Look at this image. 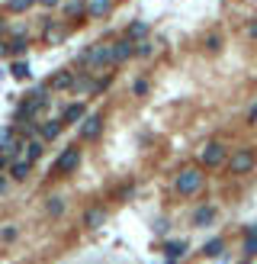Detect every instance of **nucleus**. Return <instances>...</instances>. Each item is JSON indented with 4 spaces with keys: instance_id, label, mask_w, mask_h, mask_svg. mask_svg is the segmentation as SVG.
Here are the masks:
<instances>
[{
    "instance_id": "34",
    "label": "nucleus",
    "mask_w": 257,
    "mask_h": 264,
    "mask_svg": "<svg viewBox=\"0 0 257 264\" xmlns=\"http://www.w3.org/2000/svg\"><path fill=\"white\" fill-rule=\"evenodd\" d=\"M10 161H7V155H4V158H0V171H4V167H7Z\"/></svg>"
},
{
    "instance_id": "22",
    "label": "nucleus",
    "mask_w": 257,
    "mask_h": 264,
    "mask_svg": "<svg viewBox=\"0 0 257 264\" xmlns=\"http://www.w3.org/2000/svg\"><path fill=\"white\" fill-rule=\"evenodd\" d=\"M45 213H48V216H61V213H65V200H61V197H48Z\"/></svg>"
},
{
    "instance_id": "10",
    "label": "nucleus",
    "mask_w": 257,
    "mask_h": 264,
    "mask_svg": "<svg viewBox=\"0 0 257 264\" xmlns=\"http://www.w3.org/2000/svg\"><path fill=\"white\" fill-rule=\"evenodd\" d=\"M29 35L26 32H13V39L7 42V55H13V58H19V55H26V49H29Z\"/></svg>"
},
{
    "instance_id": "29",
    "label": "nucleus",
    "mask_w": 257,
    "mask_h": 264,
    "mask_svg": "<svg viewBox=\"0 0 257 264\" xmlns=\"http://www.w3.org/2000/svg\"><path fill=\"white\" fill-rule=\"evenodd\" d=\"M16 235H19L16 229H4V242H13V238H16Z\"/></svg>"
},
{
    "instance_id": "28",
    "label": "nucleus",
    "mask_w": 257,
    "mask_h": 264,
    "mask_svg": "<svg viewBox=\"0 0 257 264\" xmlns=\"http://www.w3.org/2000/svg\"><path fill=\"white\" fill-rule=\"evenodd\" d=\"M248 39H254V42H257V16L248 23Z\"/></svg>"
},
{
    "instance_id": "12",
    "label": "nucleus",
    "mask_w": 257,
    "mask_h": 264,
    "mask_svg": "<svg viewBox=\"0 0 257 264\" xmlns=\"http://www.w3.org/2000/svg\"><path fill=\"white\" fill-rule=\"evenodd\" d=\"M61 129H65V123H61V119H45V123H39V132H42V139H45V142L58 139V136H61Z\"/></svg>"
},
{
    "instance_id": "26",
    "label": "nucleus",
    "mask_w": 257,
    "mask_h": 264,
    "mask_svg": "<svg viewBox=\"0 0 257 264\" xmlns=\"http://www.w3.org/2000/svg\"><path fill=\"white\" fill-rule=\"evenodd\" d=\"M132 93H135V97H145V93H148V81H145V78L132 81Z\"/></svg>"
},
{
    "instance_id": "5",
    "label": "nucleus",
    "mask_w": 257,
    "mask_h": 264,
    "mask_svg": "<svg viewBox=\"0 0 257 264\" xmlns=\"http://www.w3.org/2000/svg\"><path fill=\"white\" fill-rule=\"evenodd\" d=\"M103 126H106V116H103V113H90V116H84V123H81V129H77L81 142H93V139H100Z\"/></svg>"
},
{
    "instance_id": "32",
    "label": "nucleus",
    "mask_w": 257,
    "mask_h": 264,
    "mask_svg": "<svg viewBox=\"0 0 257 264\" xmlns=\"http://www.w3.org/2000/svg\"><path fill=\"white\" fill-rule=\"evenodd\" d=\"M4 35H7V20H0V42H4Z\"/></svg>"
},
{
    "instance_id": "14",
    "label": "nucleus",
    "mask_w": 257,
    "mask_h": 264,
    "mask_svg": "<svg viewBox=\"0 0 257 264\" xmlns=\"http://www.w3.org/2000/svg\"><path fill=\"white\" fill-rule=\"evenodd\" d=\"M148 32H151V26L145 20H135V23H129V29H126V35L132 42H142V39H148Z\"/></svg>"
},
{
    "instance_id": "21",
    "label": "nucleus",
    "mask_w": 257,
    "mask_h": 264,
    "mask_svg": "<svg viewBox=\"0 0 257 264\" xmlns=\"http://www.w3.org/2000/svg\"><path fill=\"white\" fill-rule=\"evenodd\" d=\"M35 0H7V10L10 13H26V10H32Z\"/></svg>"
},
{
    "instance_id": "25",
    "label": "nucleus",
    "mask_w": 257,
    "mask_h": 264,
    "mask_svg": "<svg viewBox=\"0 0 257 264\" xmlns=\"http://www.w3.org/2000/svg\"><path fill=\"white\" fill-rule=\"evenodd\" d=\"M135 45H139V49H135L139 58H148V55L154 52V42H148V39H142V42H135Z\"/></svg>"
},
{
    "instance_id": "4",
    "label": "nucleus",
    "mask_w": 257,
    "mask_h": 264,
    "mask_svg": "<svg viewBox=\"0 0 257 264\" xmlns=\"http://www.w3.org/2000/svg\"><path fill=\"white\" fill-rule=\"evenodd\" d=\"M77 164H81V148H77V145H68V148L55 158L52 174H71V171H77Z\"/></svg>"
},
{
    "instance_id": "2",
    "label": "nucleus",
    "mask_w": 257,
    "mask_h": 264,
    "mask_svg": "<svg viewBox=\"0 0 257 264\" xmlns=\"http://www.w3.org/2000/svg\"><path fill=\"white\" fill-rule=\"evenodd\" d=\"M254 164H257V152H254V148H235V152L228 155V161H225V167H228V174H231V177L251 174V171H254Z\"/></svg>"
},
{
    "instance_id": "18",
    "label": "nucleus",
    "mask_w": 257,
    "mask_h": 264,
    "mask_svg": "<svg viewBox=\"0 0 257 264\" xmlns=\"http://www.w3.org/2000/svg\"><path fill=\"white\" fill-rule=\"evenodd\" d=\"M222 251H225V238H212V242H206V245H203L200 255H203V258H219Z\"/></svg>"
},
{
    "instance_id": "24",
    "label": "nucleus",
    "mask_w": 257,
    "mask_h": 264,
    "mask_svg": "<svg viewBox=\"0 0 257 264\" xmlns=\"http://www.w3.org/2000/svg\"><path fill=\"white\" fill-rule=\"evenodd\" d=\"M241 251H244V258H254V255H257V235H244Z\"/></svg>"
},
{
    "instance_id": "8",
    "label": "nucleus",
    "mask_w": 257,
    "mask_h": 264,
    "mask_svg": "<svg viewBox=\"0 0 257 264\" xmlns=\"http://www.w3.org/2000/svg\"><path fill=\"white\" fill-rule=\"evenodd\" d=\"M74 71H55L52 78H48V90H71L74 87Z\"/></svg>"
},
{
    "instance_id": "16",
    "label": "nucleus",
    "mask_w": 257,
    "mask_h": 264,
    "mask_svg": "<svg viewBox=\"0 0 257 264\" xmlns=\"http://www.w3.org/2000/svg\"><path fill=\"white\" fill-rule=\"evenodd\" d=\"M84 116H87V106H84V103H71L65 110V116H61V123H81Z\"/></svg>"
},
{
    "instance_id": "17",
    "label": "nucleus",
    "mask_w": 257,
    "mask_h": 264,
    "mask_svg": "<svg viewBox=\"0 0 257 264\" xmlns=\"http://www.w3.org/2000/svg\"><path fill=\"white\" fill-rule=\"evenodd\" d=\"M103 219H106V213H103L100 206H96V210H87V213L81 216V222L87 225V229H100V222H103Z\"/></svg>"
},
{
    "instance_id": "13",
    "label": "nucleus",
    "mask_w": 257,
    "mask_h": 264,
    "mask_svg": "<svg viewBox=\"0 0 257 264\" xmlns=\"http://www.w3.org/2000/svg\"><path fill=\"white\" fill-rule=\"evenodd\" d=\"M87 16V0H68L65 4V20H84Z\"/></svg>"
},
{
    "instance_id": "9",
    "label": "nucleus",
    "mask_w": 257,
    "mask_h": 264,
    "mask_svg": "<svg viewBox=\"0 0 257 264\" xmlns=\"http://www.w3.org/2000/svg\"><path fill=\"white\" fill-rule=\"evenodd\" d=\"M164 264H177L183 255H187V242L183 238H174V242H164Z\"/></svg>"
},
{
    "instance_id": "1",
    "label": "nucleus",
    "mask_w": 257,
    "mask_h": 264,
    "mask_svg": "<svg viewBox=\"0 0 257 264\" xmlns=\"http://www.w3.org/2000/svg\"><path fill=\"white\" fill-rule=\"evenodd\" d=\"M203 187H206V167L203 164H193V167H183V171L177 174V181H174V190H177V197H196L203 194Z\"/></svg>"
},
{
    "instance_id": "27",
    "label": "nucleus",
    "mask_w": 257,
    "mask_h": 264,
    "mask_svg": "<svg viewBox=\"0 0 257 264\" xmlns=\"http://www.w3.org/2000/svg\"><path fill=\"white\" fill-rule=\"evenodd\" d=\"M244 123H248V126H254L257 129V100L248 106V116H244Z\"/></svg>"
},
{
    "instance_id": "30",
    "label": "nucleus",
    "mask_w": 257,
    "mask_h": 264,
    "mask_svg": "<svg viewBox=\"0 0 257 264\" xmlns=\"http://www.w3.org/2000/svg\"><path fill=\"white\" fill-rule=\"evenodd\" d=\"M7 187H10V181H7V177H4V174H0V197H4V194H7Z\"/></svg>"
},
{
    "instance_id": "6",
    "label": "nucleus",
    "mask_w": 257,
    "mask_h": 264,
    "mask_svg": "<svg viewBox=\"0 0 257 264\" xmlns=\"http://www.w3.org/2000/svg\"><path fill=\"white\" fill-rule=\"evenodd\" d=\"M215 216H219V210L212 206V203H203V206L193 213V225H196V229H209V225L215 222Z\"/></svg>"
},
{
    "instance_id": "33",
    "label": "nucleus",
    "mask_w": 257,
    "mask_h": 264,
    "mask_svg": "<svg viewBox=\"0 0 257 264\" xmlns=\"http://www.w3.org/2000/svg\"><path fill=\"white\" fill-rule=\"evenodd\" d=\"M244 235H257V222H254V225H248V229H244Z\"/></svg>"
},
{
    "instance_id": "23",
    "label": "nucleus",
    "mask_w": 257,
    "mask_h": 264,
    "mask_svg": "<svg viewBox=\"0 0 257 264\" xmlns=\"http://www.w3.org/2000/svg\"><path fill=\"white\" fill-rule=\"evenodd\" d=\"M10 74H13L16 81H29V65L26 62H13L10 65Z\"/></svg>"
},
{
    "instance_id": "31",
    "label": "nucleus",
    "mask_w": 257,
    "mask_h": 264,
    "mask_svg": "<svg viewBox=\"0 0 257 264\" xmlns=\"http://www.w3.org/2000/svg\"><path fill=\"white\" fill-rule=\"evenodd\" d=\"M39 4H42V7H48V10H55V7L61 4V0H39Z\"/></svg>"
},
{
    "instance_id": "7",
    "label": "nucleus",
    "mask_w": 257,
    "mask_h": 264,
    "mask_svg": "<svg viewBox=\"0 0 257 264\" xmlns=\"http://www.w3.org/2000/svg\"><path fill=\"white\" fill-rule=\"evenodd\" d=\"M132 55H135V42H132L129 35H126V39H119V42H113V68L122 65V62H126V58H132Z\"/></svg>"
},
{
    "instance_id": "15",
    "label": "nucleus",
    "mask_w": 257,
    "mask_h": 264,
    "mask_svg": "<svg viewBox=\"0 0 257 264\" xmlns=\"http://www.w3.org/2000/svg\"><path fill=\"white\" fill-rule=\"evenodd\" d=\"M32 174V161L23 158V161H10V177L13 181H26V177Z\"/></svg>"
},
{
    "instance_id": "3",
    "label": "nucleus",
    "mask_w": 257,
    "mask_h": 264,
    "mask_svg": "<svg viewBox=\"0 0 257 264\" xmlns=\"http://www.w3.org/2000/svg\"><path fill=\"white\" fill-rule=\"evenodd\" d=\"M228 161V148L222 145V142H206L203 145V152H200V164L206 167V171H215V167H222Z\"/></svg>"
},
{
    "instance_id": "19",
    "label": "nucleus",
    "mask_w": 257,
    "mask_h": 264,
    "mask_svg": "<svg viewBox=\"0 0 257 264\" xmlns=\"http://www.w3.org/2000/svg\"><path fill=\"white\" fill-rule=\"evenodd\" d=\"M42 155H45L42 142H39V139H29V142H26V158H29V161H39Z\"/></svg>"
},
{
    "instance_id": "20",
    "label": "nucleus",
    "mask_w": 257,
    "mask_h": 264,
    "mask_svg": "<svg viewBox=\"0 0 257 264\" xmlns=\"http://www.w3.org/2000/svg\"><path fill=\"white\" fill-rule=\"evenodd\" d=\"M203 49L206 52H222V35H219V32H209V35H206V39H203Z\"/></svg>"
},
{
    "instance_id": "11",
    "label": "nucleus",
    "mask_w": 257,
    "mask_h": 264,
    "mask_svg": "<svg viewBox=\"0 0 257 264\" xmlns=\"http://www.w3.org/2000/svg\"><path fill=\"white\" fill-rule=\"evenodd\" d=\"M113 10V0H87V16L90 20H103Z\"/></svg>"
}]
</instances>
